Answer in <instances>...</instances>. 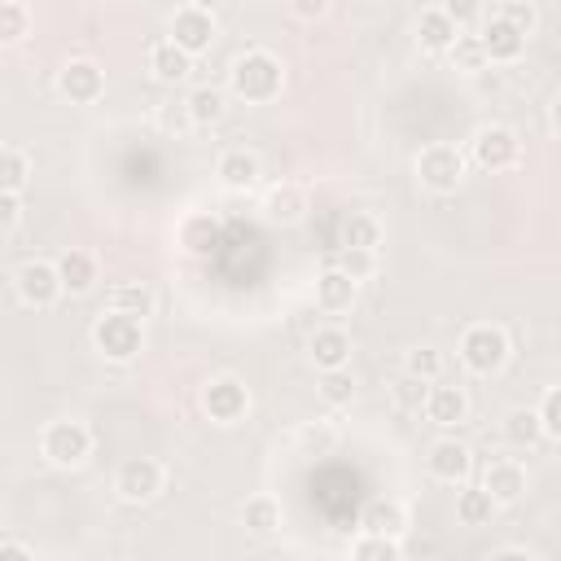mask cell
<instances>
[{"mask_svg":"<svg viewBox=\"0 0 561 561\" xmlns=\"http://www.w3.org/2000/svg\"><path fill=\"white\" fill-rule=\"evenodd\" d=\"M228 88H232L237 101L263 105V101H276V96H280L285 70H280V61H276L267 48H245V53L232 61V70H228Z\"/></svg>","mask_w":561,"mask_h":561,"instance_id":"obj_1","label":"cell"},{"mask_svg":"<svg viewBox=\"0 0 561 561\" xmlns=\"http://www.w3.org/2000/svg\"><path fill=\"white\" fill-rule=\"evenodd\" d=\"M92 346H96L110 364H127V359H136L140 346H145V320L110 307V311H101L96 324H92Z\"/></svg>","mask_w":561,"mask_h":561,"instance_id":"obj_2","label":"cell"},{"mask_svg":"<svg viewBox=\"0 0 561 561\" xmlns=\"http://www.w3.org/2000/svg\"><path fill=\"white\" fill-rule=\"evenodd\" d=\"M456 351H460V364L469 373L491 377V373H500L508 364V333L500 324H469L460 333V346Z\"/></svg>","mask_w":561,"mask_h":561,"instance_id":"obj_3","label":"cell"},{"mask_svg":"<svg viewBox=\"0 0 561 561\" xmlns=\"http://www.w3.org/2000/svg\"><path fill=\"white\" fill-rule=\"evenodd\" d=\"M39 451L48 465L57 469H75L92 456V430L75 416H61V421H48L44 434H39Z\"/></svg>","mask_w":561,"mask_h":561,"instance_id":"obj_4","label":"cell"},{"mask_svg":"<svg viewBox=\"0 0 561 561\" xmlns=\"http://www.w3.org/2000/svg\"><path fill=\"white\" fill-rule=\"evenodd\" d=\"M416 180H421V188H430V193H456L460 180H465V153H460L456 145H447V140L425 145V149L416 153Z\"/></svg>","mask_w":561,"mask_h":561,"instance_id":"obj_5","label":"cell"},{"mask_svg":"<svg viewBox=\"0 0 561 561\" xmlns=\"http://www.w3.org/2000/svg\"><path fill=\"white\" fill-rule=\"evenodd\" d=\"M162 482H167V469H162L153 456H127V460L118 465V473H114V491H118V500H127V504H149V500H158Z\"/></svg>","mask_w":561,"mask_h":561,"instance_id":"obj_6","label":"cell"},{"mask_svg":"<svg viewBox=\"0 0 561 561\" xmlns=\"http://www.w3.org/2000/svg\"><path fill=\"white\" fill-rule=\"evenodd\" d=\"M469 158H473L482 171H508V167H517V158H522V140H517L513 127L491 123V127H478V131H473Z\"/></svg>","mask_w":561,"mask_h":561,"instance_id":"obj_7","label":"cell"},{"mask_svg":"<svg viewBox=\"0 0 561 561\" xmlns=\"http://www.w3.org/2000/svg\"><path fill=\"white\" fill-rule=\"evenodd\" d=\"M202 408H206L210 421H219V425H237V421L250 412V390H245V381L232 377V373L210 377V381L202 386Z\"/></svg>","mask_w":561,"mask_h":561,"instance_id":"obj_8","label":"cell"},{"mask_svg":"<svg viewBox=\"0 0 561 561\" xmlns=\"http://www.w3.org/2000/svg\"><path fill=\"white\" fill-rule=\"evenodd\" d=\"M13 285H18V298H22L26 307H53V302L66 294L57 263H44V259H26V263L13 272Z\"/></svg>","mask_w":561,"mask_h":561,"instance_id":"obj_9","label":"cell"},{"mask_svg":"<svg viewBox=\"0 0 561 561\" xmlns=\"http://www.w3.org/2000/svg\"><path fill=\"white\" fill-rule=\"evenodd\" d=\"M425 469H430L434 482L460 486V482H469V473H473V451H469L460 438H434L430 451H425Z\"/></svg>","mask_w":561,"mask_h":561,"instance_id":"obj_10","label":"cell"},{"mask_svg":"<svg viewBox=\"0 0 561 561\" xmlns=\"http://www.w3.org/2000/svg\"><path fill=\"white\" fill-rule=\"evenodd\" d=\"M171 39L184 48V53H206L215 44V13L210 9H197V4H180L171 13Z\"/></svg>","mask_w":561,"mask_h":561,"instance_id":"obj_11","label":"cell"},{"mask_svg":"<svg viewBox=\"0 0 561 561\" xmlns=\"http://www.w3.org/2000/svg\"><path fill=\"white\" fill-rule=\"evenodd\" d=\"M57 92H61L66 101H75V105H92V101L105 92V75H101L96 61L70 57V61L57 70Z\"/></svg>","mask_w":561,"mask_h":561,"instance_id":"obj_12","label":"cell"},{"mask_svg":"<svg viewBox=\"0 0 561 561\" xmlns=\"http://www.w3.org/2000/svg\"><path fill=\"white\" fill-rule=\"evenodd\" d=\"M355 294H359V280H355L351 272H342L337 263L316 276V307L329 311V316L351 311V307H355Z\"/></svg>","mask_w":561,"mask_h":561,"instance_id":"obj_13","label":"cell"},{"mask_svg":"<svg viewBox=\"0 0 561 561\" xmlns=\"http://www.w3.org/2000/svg\"><path fill=\"white\" fill-rule=\"evenodd\" d=\"M307 355H311V364H316L320 373L346 368V364H351V333L337 329V324H320V329L311 333V342H307Z\"/></svg>","mask_w":561,"mask_h":561,"instance_id":"obj_14","label":"cell"},{"mask_svg":"<svg viewBox=\"0 0 561 561\" xmlns=\"http://www.w3.org/2000/svg\"><path fill=\"white\" fill-rule=\"evenodd\" d=\"M215 175H219V184H224V188L245 193V188H254V184H259L263 167H259V153H250V149H241V145H237V149H224V153H219Z\"/></svg>","mask_w":561,"mask_h":561,"instance_id":"obj_15","label":"cell"},{"mask_svg":"<svg viewBox=\"0 0 561 561\" xmlns=\"http://www.w3.org/2000/svg\"><path fill=\"white\" fill-rule=\"evenodd\" d=\"M421 408H425V416H430L434 425L451 430V425H465V416H469V394H465L460 386H430L425 399H421Z\"/></svg>","mask_w":561,"mask_h":561,"instance_id":"obj_16","label":"cell"},{"mask_svg":"<svg viewBox=\"0 0 561 561\" xmlns=\"http://www.w3.org/2000/svg\"><path fill=\"white\" fill-rule=\"evenodd\" d=\"M482 486L495 495V504H513V500H522V491H526V469H522L513 456H495V460L482 469Z\"/></svg>","mask_w":561,"mask_h":561,"instance_id":"obj_17","label":"cell"},{"mask_svg":"<svg viewBox=\"0 0 561 561\" xmlns=\"http://www.w3.org/2000/svg\"><path fill=\"white\" fill-rule=\"evenodd\" d=\"M478 35H482V48H486L491 61H517L522 48H526V35H522L504 13H495Z\"/></svg>","mask_w":561,"mask_h":561,"instance_id":"obj_18","label":"cell"},{"mask_svg":"<svg viewBox=\"0 0 561 561\" xmlns=\"http://www.w3.org/2000/svg\"><path fill=\"white\" fill-rule=\"evenodd\" d=\"M149 70H153V79H162V83H180V79L193 70V53H184L171 35H167V39H153V44H149Z\"/></svg>","mask_w":561,"mask_h":561,"instance_id":"obj_19","label":"cell"},{"mask_svg":"<svg viewBox=\"0 0 561 561\" xmlns=\"http://www.w3.org/2000/svg\"><path fill=\"white\" fill-rule=\"evenodd\" d=\"M456 35H460V26L443 13V4L421 9V18H416V39H421V48H430V53H447V48L456 44Z\"/></svg>","mask_w":561,"mask_h":561,"instance_id":"obj_20","label":"cell"},{"mask_svg":"<svg viewBox=\"0 0 561 561\" xmlns=\"http://www.w3.org/2000/svg\"><path fill=\"white\" fill-rule=\"evenodd\" d=\"M263 210H267L272 224H298L302 210H307V193H302L298 184L280 180V184H272V188L263 193Z\"/></svg>","mask_w":561,"mask_h":561,"instance_id":"obj_21","label":"cell"},{"mask_svg":"<svg viewBox=\"0 0 561 561\" xmlns=\"http://www.w3.org/2000/svg\"><path fill=\"white\" fill-rule=\"evenodd\" d=\"M359 526H364V530H373V535H394V539H399V535L408 530V508H403L399 500H390V495L368 500V504H364Z\"/></svg>","mask_w":561,"mask_h":561,"instance_id":"obj_22","label":"cell"},{"mask_svg":"<svg viewBox=\"0 0 561 561\" xmlns=\"http://www.w3.org/2000/svg\"><path fill=\"white\" fill-rule=\"evenodd\" d=\"M57 272H61V285L66 294H88L96 285V259L88 250H66L57 259Z\"/></svg>","mask_w":561,"mask_h":561,"instance_id":"obj_23","label":"cell"},{"mask_svg":"<svg viewBox=\"0 0 561 561\" xmlns=\"http://www.w3.org/2000/svg\"><path fill=\"white\" fill-rule=\"evenodd\" d=\"M495 495L478 482V486H465L460 482V495H456V517H460V526H486L491 517H495Z\"/></svg>","mask_w":561,"mask_h":561,"instance_id":"obj_24","label":"cell"},{"mask_svg":"<svg viewBox=\"0 0 561 561\" xmlns=\"http://www.w3.org/2000/svg\"><path fill=\"white\" fill-rule=\"evenodd\" d=\"M180 245L188 250V254H210V245H215V237H219V224H215V215H206V210H193V215H184V224H180Z\"/></svg>","mask_w":561,"mask_h":561,"instance_id":"obj_25","label":"cell"},{"mask_svg":"<svg viewBox=\"0 0 561 561\" xmlns=\"http://www.w3.org/2000/svg\"><path fill=\"white\" fill-rule=\"evenodd\" d=\"M504 438L513 447H535L543 438V421H539V408H508L504 412Z\"/></svg>","mask_w":561,"mask_h":561,"instance_id":"obj_26","label":"cell"},{"mask_svg":"<svg viewBox=\"0 0 561 561\" xmlns=\"http://www.w3.org/2000/svg\"><path fill=\"white\" fill-rule=\"evenodd\" d=\"M184 110H188V123H193V127H210V123H219V118H224V92H219V88H210V83H202V88H193V92H188Z\"/></svg>","mask_w":561,"mask_h":561,"instance_id":"obj_27","label":"cell"},{"mask_svg":"<svg viewBox=\"0 0 561 561\" xmlns=\"http://www.w3.org/2000/svg\"><path fill=\"white\" fill-rule=\"evenodd\" d=\"M241 522L250 535H276L280 530V504L272 495H250L241 508Z\"/></svg>","mask_w":561,"mask_h":561,"instance_id":"obj_28","label":"cell"},{"mask_svg":"<svg viewBox=\"0 0 561 561\" xmlns=\"http://www.w3.org/2000/svg\"><path fill=\"white\" fill-rule=\"evenodd\" d=\"M351 557H355V561H399V557H403V543H399L394 535H373V530H364V535L351 543Z\"/></svg>","mask_w":561,"mask_h":561,"instance_id":"obj_29","label":"cell"},{"mask_svg":"<svg viewBox=\"0 0 561 561\" xmlns=\"http://www.w3.org/2000/svg\"><path fill=\"white\" fill-rule=\"evenodd\" d=\"M443 373V351L438 346H412L403 355V377L408 381H438Z\"/></svg>","mask_w":561,"mask_h":561,"instance_id":"obj_30","label":"cell"},{"mask_svg":"<svg viewBox=\"0 0 561 561\" xmlns=\"http://www.w3.org/2000/svg\"><path fill=\"white\" fill-rule=\"evenodd\" d=\"M26 180H31V158L18 145H4V153H0V188L4 193H22Z\"/></svg>","mask_w":561,"mask_h":561,"instance_id":"obj_31","label":"cell"},{"mask_svg":"<svg viewBox=\"0 0 561 561\" xmlns=\"http://www.w3.org/2000/svg\"><path fill=\"white\" fill-rule=\"evenodd\" d=\"M377 241H381V224L368 210H351L342 219V245H368V250H377Z\"/></svg>","mask_w":561,"mask_h":561,"instance_id":"obj_32","label":"cell"},{"mask_svg":"<svg viewBox=\"0 0 561 561\" xmlns=\"http://www.w3.org/2000/svg\"><path fill=\"white\" fill-rule=\"evenodd\" d=\"M110 307L145 320V316H153V289L149 285H114L110 289Z\"/></svg>","mask_w":561,"mask_h":561,"instance_id":"obj_33","label":"cell"},{"mask_svg":"<svg viewBox=\"0 0 561 561\" xmlns=\"http://www.w3.org/2000/svg\"><path fill=\"white\" fill-rule=\"evenodd\" d=\"M447 57H451V66L465 70V75H478V70L491 61L486 48H482V35H456V44L447 48Z\"/></svg>","mask_w":561,"mask_h":561,"instance_id":"obj_34","label":"cell"},{"mask_svg":"<svg viewBox=\"0 0 561 561\" xmlns=\"http://www.w3.org/2000/svg\"><path fill=\"white\" fill-rule=\"evenodd\" d=\"M320 399L333 403V408L351 403V399H355V377H351V368H329V373H320Z\"/></svg>","mask_w":561,"mask_h":561,"instance_id":"obj_35","label":"cell"},{"mask_svg":"<svg viewBox=\"0 0 561 561\" xmlns=\"http://www.w3.org/2000/svg\"><path fill=\"white\" fill-rule=\"evenodd\" d=\"M26 26H31L26 4H22V0H4V4H0V39H4V44H18V39L26 35Z\"/></svg>","mask_w":561,"mask_h":561,"instance_id":"obj_36","label":"cell"},{"mask_svg":"<svg viewBox=\"0 0 561 561\" xmlns=\"http://www.w3.org/2000/svg\"><path fill=\"white\" fill-rule=\"evenodd\" d=\"M337 267H342V272H351L355 280H364V276H373V272H377V254H373L368 245H342Z\"/></svg>","mask_w":561,"mask_h":561,"instance_id":"obj_37","label":"cell"},{"mask_svg":"<svg viewBox=\"0 0 561 561\" xmlns=\"http://www.w3.org/2000/svg\"><path fill=\"white\" fill-rule=\"evenodd\" d=\"M539 421H543V434L561 443V386H552V390L539 399Z\"/></svg>","mask_w":561,"mask_h":561,"instance_id":"obj_38","label":"cell"},{"mask_svg":"<svg viewBox=\"0 0 561 561\" xmlns=\"http://www.w3.org/2000/svg\"><path fill=\"white\" fill-rule=\"evenodd\" d=\"M500 13H504V18H508V22H513V26H517L526 39H530V35H535V26H539V13H535V4H526V0H508Z\"/></svg>","mask_w":561,"mask_h":561,"instance_id":"obj_39","label":"cell"},{"mask_svg":"<svg viewBox=\"0 0 561 561\" xmlns=\"http://www.w3.org/2000/svg\"><path fill=\"white\" fill-rule=\"evenodd\" d=\"M443 13L465 31V26H478L482 22V0H443Z\"/></svg>","mask_w":561,"mask_h":561,"instance_id":"obj_40","label":"cell"},{"mask_svg":"<svg viewBox=\"0 0 561 561\" xmlns=\"http://www.w3.org/2000/svg\"><path fill=\"white\" fill-rule=\"evenodd\" d=\"M18 219H22V193H4L0 188V228L9 232V228H18Z\"/></svg>","mask_w":561,"mask_h":561,"instance_id":"obj_41","label":"cell"},{"mask_svg":"<svg viewBox=\"0 0 561 561\" xmlns=\"http://www.w3.org/2000/svg\"><path fill=\"white\" fill-rule=\"evenodd\" d=\"M35 552L26 548V543H18V539H0V561H31Z\"/></svg>","mask_w":561,"mask_h":561,"instance_id":"obj_42","label":"cell"},{"mask_svg":"<svg viewBox=\"0 0 561 561\" xmlns=\"http://www.w3.org/2000/svg\"><path fill=\"white\" fill-rule=\"evenodd\" d=\"M289 9L298 18H324L329 13V0H289Z\"/></svg>","mask_w":561,"mask_h":561,"instance_id":"obj_43","label":"cell"},{"mask_svg":"<svg viewBox=\"0 0 561 561\" xmlns=\"http://www.w3.org/2000/svg\"><path fill=\"white\" fill-rule=\"evenodd\" d=\"M491 557H495V561H500V557H530V552H526V548H495V552H491Z\"/></svg>","mask_w":561,"mask_h":561,"instance_id":"obj_44","label":"cell"},{"mask_svg":"<svg viewBox=\"0 0 561 561\" xmlns=\"http://www.w3.org/2000/svg\"><path fill=\"white\" fill-rule=\"evenodd\" d=\"M184 4H197V9H210V13H215L224 0H184Z\"/></svg>","mask_w":561,"mask_h":561,"instance_id":"obj_45","label":"cell"},{"mask_svg":"<svg viewBox=\"0 0 561 561\" xmlns=\"http://www.w3.org/2000/svg\"><path fill=\"white\" fill-rule=\"evenodd\" d=\"M552 123H557V127H561V96H557V101H552Z\"/></svg>","mask_w":561,"mask_h":561,"instance_id":"obj_46","label":"cell"}]
</instances>
